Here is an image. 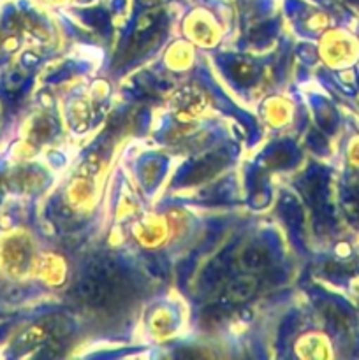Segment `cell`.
<instances>
[{
	"mask_svg": "<svg viewBox=\"0 0 359 360\" xmlns=\"http://www.w3.org/2000/svg\"><path fill=\"white\" fill-rule=\"evenodd\" d=\"M113 283H108V281H101L95 276L88 274L87 278L80 281L76 285V294L80 295V299L87 302H94L97 306L108 304L109 299L113 295Z\"/></svg>",
	"mask_w": 359,
	"mask_h": 360,
	"instance_id": "obj_1",
	"label": "cell"
},
{
	"mask_svg": "<svg viewBox=\"0 0 359 360\" xmlns=\"http://www.w3.org/2000/svg\"><path fill=\"white\" fill-rule=\"evenodd\" d=\"M257 290V280L253 276H239L232 280L225 288L224 301L229 304H241L246 302Z\"/></svg>",
	"mask_w": 359,
	"mask_h": 360,
	"instance_id": "obj_2",
	"label": "cell"
},
{
	"mask_svg": "<svg viewBox=\"0 0 359 360\" xmlns=\"http://www.w3.org/2000/svg\"><path fill=\"white\" fill-rule=\"evenodd\" d=\"M270 264V253L263 245H252L239 255V267L246 273H260Z\"/></svg>",
	"mask_w": 359,
	"mask_h": 360,
	"instance_id": "obj_3",
	"label": "cell"
},
{
	"mask_svg": "<svg viewBox=\"0 0 359 360\" xmlns=\"http://www.w3.org/2000/svg\"><path fill=\"white\" fill-rule=\"evenodd\" d=\"M118 264L111 259H99L94 260L88 267V274L95 276L101 281H108V283H115L116 278H118Z\"/></svg>",
	"mask_w": 359,
	"mask_h": 360,
	"instance_id": "obj_4",
	"label": "cell"
},
{
	"mask_svg": "<svg viewBox=\"0 0 359 360\" xmlns=\"http://www.w3.org/2000/svg\"><path fill=\"white\" fill-rule=\"evenodd\" d=\"M158 16H160V11H158V9H148V11H144V13L141 14L139 18H137L136 28H134L132 46L136 44V42H139L141 39H143V35L148 34V32H150L151 28L155 27V23L158 21Z\"/></svg>",
	"mask_w": 359,
	"mask_h": 360,
	"instance_id": "obj_5",
	"label": "cell"
},
{
	"mask_svg": "<svg viewBox=\"0 0 359 360\" xmlns=\"http://www.w3.org/2000/svg\"><path fill=\"white\" fill-rule=\"evenodd\" d=\"M231 72L232 76H234V79L238 81V83L241 84H246L252 81L253 77V65L252 62H248V60H236L234 63L231 65Z\"/></svg>",
	"mask_w": 359,
	"mask_h": 360,
	"instance_id": "obj_6",
	"label": "cell"
},
{
	"mask_svg": "<svg viewBox=\"0 0 359 360\" xmlns=\"http://www.w3.org/2000/svg\"><path fill=\"white\" fill-rule=\"evenodd\" d=\"M37 355L39 357L55 359V357H60V355H62V350H60V347L56 341H51V343L44 345V347H42V350L37 352Z\"/></svg>",
	"mask_w": 359,
	"mask_h": 360,
	"instance_id": "obj_7",
	"label": "cell"
},
{
	"mask_svg": "<svg viewBox=\"0 0 359 360\" xmlns=\"http://www.w3.org/2000/svg\"><path fill=\"white\" fill-rule=\"evenodd\" d=\"M23 83H25V76H21V74H18V72L11 74V76L7 77V90H11V91L20 90L21 84Z\"/></svg>",
	"mask_w": 359,
	"mask_h": 360,
	"instance_id": "obj_8",
	"label": "cell"
},
{
	"mask_svg": "<svg viewBox=\"0 0 359 360\" xmlns=\"http://www.w3.org/2000/svg\"><path fill=\"white\" fill-rule=\"evenodd\" d=\"M141 4H144V6H151V4H155V0H139Z\"/></svg>",
	"mask_w": 359,
	"mask_h": 360,
	"instance_id": "obj_9",
	"label": "cell"
}]
</instances>
